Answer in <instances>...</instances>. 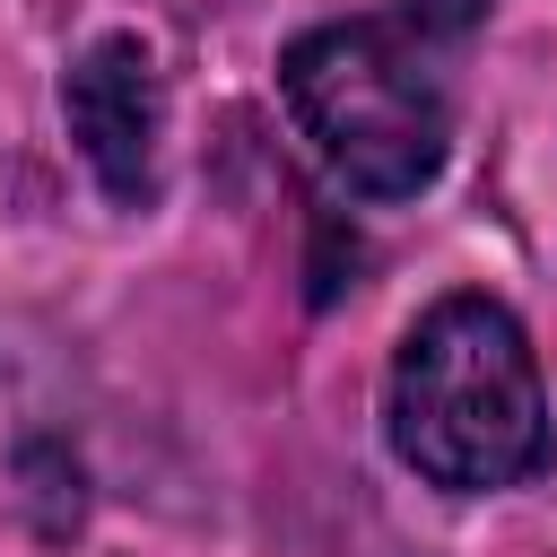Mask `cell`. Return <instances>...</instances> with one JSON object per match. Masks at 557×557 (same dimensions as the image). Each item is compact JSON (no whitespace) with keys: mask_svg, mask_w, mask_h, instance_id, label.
<instances>
[{"mask_svg":"<svg viewBox=\"0 0 557 557\" xmlns=\"http://www.w3.org/2000/svg\"><path fill=\"white\" fill-rule=\"evenodd\" d=\"M409 9V26H426V35H470L479 17H487V0H400Z\"/></svg>","mask_w":557,"mask_h":557,"instance_id":"cell-4","label":"cell"},{"mask_svg":"<svg viewBox=\"0 0 557 557\" xmlns=\"http://www.w3.org/2000/svg\"><path fill=\"white\" fill-rule=\"evenodd\" d=\"M278 87H287V113L305 122V139L322 148V165L357 200L426 191L444 148H453L444 78L426 70V52L400 26H374V17L313 26L287 44Z\"/></svg>","mask_w":557,"mask_h":557,"instance_id":"cell-2","label":"cell"},{"mask_svg":"<svg viewBox=\"0 0 557 557\" xmlns=\"http://www.w3.org/2000/svg\"><path fill=\"white\" fill-rule=\"evenodd\" d=\"M383 426L392 453L453 496L522 487L548 461V400L522 322L496 296H444L435 313H418L392 357Z\"/></svg>","mask_w":557,"mask_h":557,"instance_id":"cell-1","label":"cell"},{"mask_svg":"<svg viewBox=\"0 0 557 557\" xmlns=\"http://www.w3.org/2000/svg\"><path fill=\"white\" fill-rule=\"evenodd\" d=\"M61 113H70V139L96 165V183L122 209H148L157 200V131H165V87H157L148 44H131V35L87 44L61 78Z\"/></svg>","mask_w":557,"mask_h":557,"instance_id":"cell-3","label":"cell"}]
</instances>
